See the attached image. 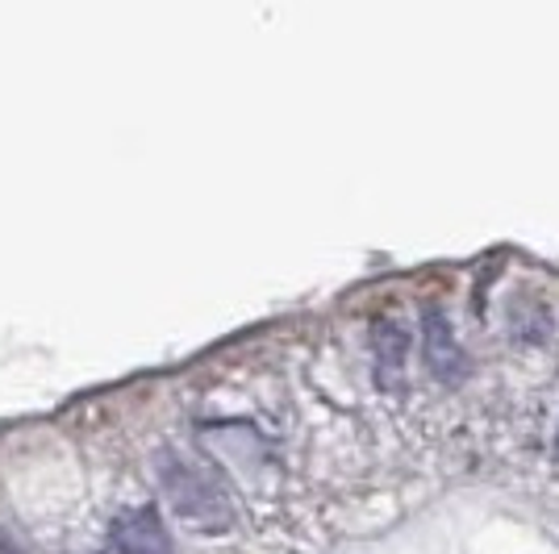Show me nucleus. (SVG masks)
Segmentation results:
<instances>
[{
	"label": "nucleus",
	"instance_id": "f257e3e1",
	"mask_svg": "<svg viewBox=\"0 0 559 554\" xmlns=\"http://www.w3.org/2000/svg\"><path fill=\"white\" fill-rule=\"evenodd\" d=\"M117 554H171V533L155 508H126L114 521Z\"/></svg>",
	"mask_w": 559,
	"mask_h": 554
},
{
	"label": "nucleus",
	"instance_id": "f03ea898",
	"mask_svg": "<svg viewBox=\"0 0 559 554\" xmlns=\"http://www.w3.org/2000/svg\"><path fill=\"white\" fill-rule=\"evenodd\" d=\"M421 354H426L430 371L447 384H455L464 375V350L455 342L443 309H435V304H426V313H421Z\"/></svg>",
	"mask_w": 559,
	"mask_h": 554
},
{
	"label": "nucleus",
	"instance_id": "7ed1b4c3",
	"mask_svg": "<svg viewBox=\"0 0 559 554\" xmlns=\"http://www.w3.org/2000/svg\"><path fill=\"white\" fill-rule=\"evenodd\" d=\"M405 329L396 322H384L376 329V363H380V384H396L401 380V363H405Z\"/></svg>",
	"mask_w": 559,
	"mask_h": 554
},
{
	"label": "nucleus",
	"instance_id": "20e7f679",
	"mask_svg": "<svg viewBox=\"0 0 559 554\" xmlns=\"http://www.w3.org/2000/svg\"><path fill=\"white\" fill-rule=\"evenodd\" d=\"M0 554H25L17 542H9V533H0Z\"/></svg>",
	"mask_w": 559,
	"mask_h": 554
}]
</instances>
